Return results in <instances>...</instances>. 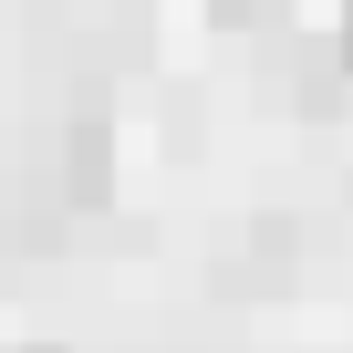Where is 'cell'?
<instances>
[{
	"instance_id": "2",
	"label": "cell",
	"mask_w": 353,
	"mask_h": 353,
	"mask_svg": "<svg viewBox=\"0 0 353 353\" xmlns=\"http://www.w3.org/2000/svg\"><path fill=\"white\" fill-rule=\"evenodd\" d=\"M219 11H229V21H239V11H260V0H219Z\"/></svg>"
},
{
	"instance_id": "3",
	"label": "cell",
	"mask_w": 353,
	"mask_h": 353,
	"mask_svg": "<svg viewBox=\"0 0 353 353\" xmlns=\"http://www.w3.org/2000/svg\"><path fill=\"white\" fill-rule=\"evenodd\" d=\"M0 353H52V343H0Z\"/></svg>"
},
{
	"instance_id": "1",
	"label": "cell",
	"mask_w": 353,
	"mask_h": 353,
	"mask_svg": "<svg viewBox=\"0 0 353 353\" xmlns=\"http://www.w3.org/2000/svg\"><path fill=\"white\" fill-rule=\"evenodd\" d=\"M332 52H343V73H353V0H343V21H332Z\"/></svg>"
}]
</instances>
